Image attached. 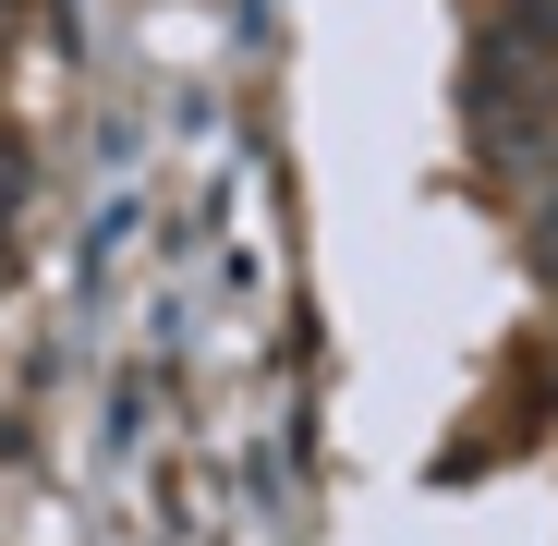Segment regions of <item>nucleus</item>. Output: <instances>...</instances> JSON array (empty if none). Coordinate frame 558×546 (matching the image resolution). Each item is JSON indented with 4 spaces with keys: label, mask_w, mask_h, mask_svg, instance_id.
<instances>
[{
    "label": "nucleus",
    "mask_w": 558,
    "mask_h": 546,
    "mask_svg": "<svg viewBox=\"0 0 558 546\" xmlns=\"http://www.w3.org/2000/svg\"><path fill=\"white\" fill-rule=\"evenodd\" d=\"M534 267H546V280H558V207L534 219Z\"/></svg>",
    "instance_id": "nucleus-1"
}]
</instances>
